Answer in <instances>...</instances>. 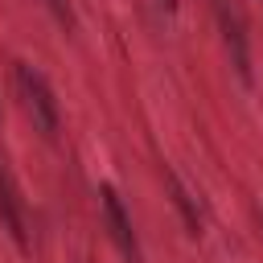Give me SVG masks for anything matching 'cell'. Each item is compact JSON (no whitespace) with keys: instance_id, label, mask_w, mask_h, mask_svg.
Here are the masks:
<instances>
[{"instance_id":"5b68a950","label":"cell","mask_w":263,"mask_h":263,"mask_svg":"<svg viewBox=\"0 0 263 263\" xmlns=\"http://www.w3.org/2000/svg\"><path fill=\"white\" fill-rule=\"evenodd\" d=\"M218 21H222V29H226V45H230V53H234V70L242 74V78H251V66H247V33H242V21L234 16V12H226V4L218 0Z\"/></svg>"},{"instance_id":"8992f818","label":"cell","mask_w":263,"mask_h":263,"mask_svg":"<svg viewBox=\"0 0 263 263\" xmlns=\"http://www.w3.org/2000/svg\"><path fill=\"white\" fill-rule=\"evenodd\" d=\"M45 8L58 16V25H66V29H74V4L70 0H45Z\"/></svg>"},{"instance_id":"277c9868","label":"cell","mask_w":263,"mask_h":263,"mask_svg":"<svg viewBox=\"0 0 263 263\" xmlns=\"http://www.w3.org/2000/svg\"><path fill=\"white\" fill-rule=\"evenodd\" d=\"M164 181H168V193H173V205L181 210V218H185V226H189V234H201V226H205V210H201V201L193 197V189L173 173V168H164Z\"/></svg>"},{"instance_id":"7a4b0ae2","label":"cell","mask_w":263,"mask_h":263,"mask_svg":"<svg viewBox=\"0 0 263 263\" xmlns=\"http://www.w3.org/2000/svg\"><path fill=\"white\" fill-rule=\"evenodd\" d=\"M99 201H103V222H107L111 242L119 247V255H123L127 263H140V238H136V226H132V218H127L119 193H115L111 185H99Z\"/></svg>"},{"instance_id":"6da1fadb","label":"cell","mask_w":263,"mask_h":263,"mask_svg":"<svg viewBox=\"0 0 263 263\" xmlns=\"http://www.w3.org/2000/svg\"><path fill=\"white\" fill-rule=\"evenodd\" d=\"M12 82H16L21 107H25V115L33 119V127H37L45 140H53V136L62 132V107H58V95H53L49 78H45L37 66L16 62V66H12Z\"/></svg>"},{"instance_id":"3957f363","label":"cell","mask_w":263,"mask_h":263,"mask_svg":"<svg viewBox=\"0 0 263 263\" xmlns=\"http://www.w3.org/2000/svg\"><path fill=\"white\" fill-rule=\"evenodd\" d=\"M0 222L21 247L29 242V214H25V201H21V193H16V185H12L4 164H0Z\"/></svg>"}]
</instances>
